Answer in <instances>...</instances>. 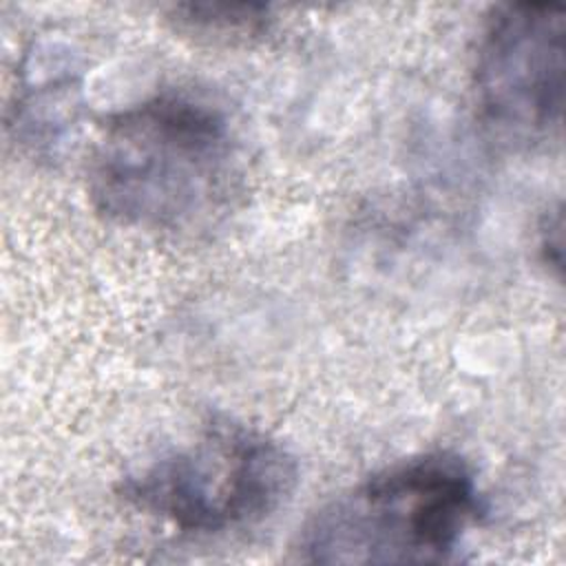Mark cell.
Listing matches in <instances>:
<instances>
[{
  "label": "cell",
  "mask_w": 566,
  "mask_h": 566,
  "mask_svg": "<svg viewBox=\"0 0 566 566\" xmlns=\"http://www.w3.org/2000/svg\"><path fill=\"white\" fill-rule=\"evenodd\" d=\"M296 462L259 427L212 418L195 440L126 475L117 493L186 533H226L274 513L294 491Z\"/></svg>",
  "instance_id": "3957f363"
},
{
  "label": "cell",
  "mask_w": 566,
  "mask_h": 566,
  "mask_svg": "<svg viewBox=\"0 0 566 566\" xmlns=\"http://www.w3.org/2000/svg\"><path fill=\"white\" fill-rule=\"evenodd\" d=\"M564 71V4H495L482 24L473 57V97L484 128L509 146L531 148L557 139Z\"/></svg>",
  "instance_id": "277c9868"
},
{
  "label": "cell",
  "mask_w": 566,
  "mask_h": 566,
  "mask_svg": "<svg viewBox=\"0 0 566 566\" xmlns=\"http://www.w3.org/2000/svg\"><path fill=\"white\" fill-rule=\"evenodd\" d=\"M486 515L475 471L455 451L402 458L327 500L296 553L314 564H440Z\"/></svg>",
  "instance_id": "7a4b0ae2"
},
{
  "label": "cell",
  "mask_w": 566,
  "mask_h": 566,
  "mask_svg": "<svg viewBox=\"0 0 566 566\" xmlns=\"http://www.w3.org/2000/svg\"><path fill=\"white\" fill-rule=\"evenodd\" d=\"M168 20L175 31L208 44H248L274 22L270 7L256 2H179Z\"/></svg>",
  "instance_id": "5b68a950"
},
{
  "label": "cell",
  "mask_w": 566,
  "mask_h": 566,
  "mask_svg": "<svg viewBox=\"0 0 566 566\" xmlns=\"http://www.w3.org/2000/svg\"><path fill=\"white\" fill-rule=\"evenodd\" d=\"M539 252L546 265L562 268V212L559 208L544 217V226L539 228Z\"/></svg>",
  "instance_id": "8992f818"
},
{
  "label": "cell",
  "mask_w": 566,
  "mask_h": 566,
  "mask_svg": "<svg viewBox=\"0 0 566 566\" xmlns=\"http://www.w3.org/2000/svg\"><path fill=\"white\" fill-rule=\"evenodd\" d=\"M239 184L241 155L226 111L181 88L108 115L86 161L95 212L148 232L203 230L226 214Z\"/></svg>",
  "instance_id": "6da1fadb"
}]
</instances>
